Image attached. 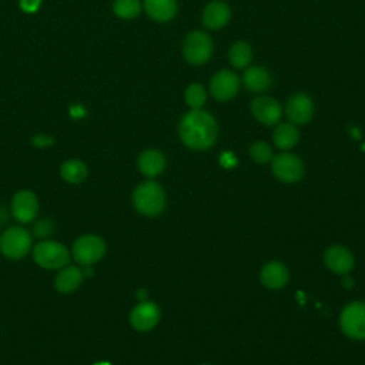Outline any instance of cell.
Here are the masks:
<instances>
[{"instance_id":"ac0fdd59","label":"cell","mask_w":365,"mask_h":365,"mask_svg":"<svg viewBox=\"0 0 365 365\" xmlns=\"http://www.w3.org/2000/svg\"><path fill=\"white\" fill-rule=\"evenodd\" d=\"M144 9L155 21H168L177 13L175 0H144Z\"/></svg>"},{"instance_id":"4dcf8cb0","label":"cell","mask_w":365,"mask_h":365,"mask_svg":"<svg viewBox=\"0 0 365 365\" xmlns=\"http://www.w3.org/2000/svg\"><path fill=\"white\" fill-rule=\"evenodd\" d=\"M221 164L225 167H232L235 165V157H232L231 153H224L221 155Z\"/></svg>"},{"instance_id":"44dd1931","label":"cell","mask_w":365,"mask_h":365,"mask_svg":"<svg viewBox=\"0 0 365 365\" xmlns=\"http://www.w3.org/2000/svg\"><path fill=\"white\" fill-rule=\"evenodd\" d=\"M87 167L80 160H67L60 167V175L64 181L70 184L83 182L87 177Z\"/></svg>"},{"instance_id":"ba28073f","label":"cell","mask_w":365,"mask_h":365,"mask_svg":"<svg viewBox=\"0 0 365 365\" xmlns=\"http://www.w3.org/2000/svg\"><path fill=\"white\" fill-rule=\"evenodd\" d=\"M342 331L354 339H365V302H352L341 314Z\"/></svg>"},{"instance_id":"30bf717a","label":"cell","mask_w":365,"mask_h":365,"mask_svg":"<svg viewBox=\"0 0 365 365\" xmlns=\"http://www.w3.org/2000/svg\"><path fill=\"white\" fill-rule=\"evenodd\" d=\"M238 88H240L238 76L230 70L218 71L211 78V83H210L211 94L220 101L232 98L238 93Z\"/></svg>"},{"instance_id":"3957f363","label":"cell","mask_w":365,"mask_h":365,"mask_svg":"<svg viewBox=\"0 0 365 365\" xmlns=\"http://www.w3.org/2000/svg\"><path fill=\"white\" fill-rule=\"evenodd\" d=\"M33 259L46 269H60L70 261L68 250L64 244L53 240H43L33 248Z\"/></svg>"},{"instance_id":"f546056e","label":"cell","mask_w":365,"mask_h":365,"mask_svg":"<svg viewBox=\"0 0 365 365\" xmlns=\"http://www.w3.org/2000/svg\"><path fill=\"white\" fill-rule=\"evenodd\" d=\"M86 110L83 108V106H80V104H76V106H71L70 107V115L73 117V118H81V117H84L86 115Z\"/></svg>"},{"instance_id":"cb8c5ba5","label":"cell","mask_w":365,"mask_h":365,"mask_svg":"<svg viewBox=\"0 0 365 365\" xmlns=\"http://www.w3.org/2000/svg\"><path fill=\"white\" fill-rule=\"evenodd\" d=\"M113 9L118 17L133 19L138 16L141 10V4H140V0H115Z\"/></svg>"},{"instance_id":"8fae6325","label":"cell","mask_w":365,"mask_h":365,"mask_svg":"<svg viewBox=\"0 0 365 365\" xmlns=\"http://www.w3.org/2000/svg\"><path fill=\"white\" fill-rule=\"evenodd\" d=\"M160 319V309L154 302L143 301L130 314L131 325L138 331H148L157 325Z\"/></svg>"},{"instance_id":"9c48e42d","label":"cell","mask_w":365,"mask_h":365,"mask_svg":"<svg viewBox=\"0 0 365 365\" xmlns=\"http://www.w3.org/2000/svg\"><path fill=\"white\" fill-rule=\"evenodd\" d=\"M272 171L284 182H295L304 174V164L295 154L284 153L272 160Z\"/></svg>"},{"instance_id":"277c9868","label":"cell","mask_w":365,"mask_h":365,"mask_svg":"<svg viewBox=\"0 0 365 365\" xmlns=\"http://www.w3.org/2000/svg\"><path fill=\"white\" fill-rule=\"evenodd\" d=\"M33 237L23 227H10L0 235V251L6 258L20 259L31 250Z\"/></svg>"},{"instance_id":"52a82bcc","label":"cell","mask_w":365,"mask_h":365,"mask_svg":"<svg viewBox=\"0 0 365 365\" xmlns=\"http://www.w3.org/2000/svg\"><path fill=\"white\" fill-rule=\"evenodd\" d=\"M10 212L13 218L21 224L33 222L38 212V200L30 190H20L11 200Z\"/></svg>"},{"instance_id":"484cf974","label":"cell","mask_w":365,"mask_h":365,"mask_svg":"<svg viewBox=\"0 0 365 365\" xmlns=\"http://www.w3.org/2000/svg\"><path fill=\"white\" fill-rule=\"evenodd\" d=\"M56 231V224L53 220L50 218H41V220H37L34 224H33V235L37 237V238H41V240H47L48 237H51Z\"/></svg>"},{"instance_id":"1f68e13d","label":"cell","mask_w":365,"mask_h":365,"mask_svg":"<svg viewBox=\"0 0 365 365\" xmlns=\"http://www.w3.org/2000/svg\"><path fill=\"white\" fill-rule=\"evenodd\" d=\"M7 220H9V211L3 205H0V225H4Z\"/></svg>"},{"instance_id":"9a60e30c","label":"cell","mask_w":365,"mask_h":365,"mask_svg":"<svg viewBox=\"0 0 365 365\" xmlns=\"http://www.w3.org/2000/svg\"><path fill=\"white\" fill-rule=\"evenodd\" d=\"M84 279V272L81 268L74 265H66L60 268L54 278V288L61 294H70L76 291Z\"/></svg>"},{"instance_id":"7c38bea8","label":"cell","mask_w":365,"mask_h":365,"mask_svg":"<svg viewBox=\"0 0 365 365\" xmlns=\"http://www.w3.org/2000/svg\"><path fill=\"white\" fill-rule=\"evenodd\" d=\"M251 110L254 117L265 125H274L281 118V106L271 97L255 98L251 104Z\"/></svg>"},{"instance_id":"7a4b0ae2","label":"cell","mask_w":365,"mask_h":365,"mask_svg":"<svg viewBox=\"0 0 365 365\" xmlns=\"http://www.w3.org/2000/svg\"><path fill=\"white\" fill-rule=\"evenodd\" d=\"M133 204L134 208L143 215H158L165 208V192L160 184L145 181L134 190Z\"/></svg>"},{"instance_id":"7402d4cb","label":"cell","mask_w":365,"mask_h":365,"mask_svg":"<svg viewBox=\"0 0 365 365\" xmlns=\"http://www.w3.org/2000/svg\"><path fill=\"white\" fill-rule=\"evenodd\" d=\"M299 140L298 130L291 124H279L274 131V143L282 150L292 148Z\"/></svg>"},{"instance_id":"d6a6232c","label":"cell","mask_w":365,"mask_h":365,"mask_svg":"<svg viewBox=\"0 0 365 365\" xmlns=\"http://www.w3.org/2000/svg\"><path fill=\"white\" fill-rule=\"evenodd\" d=\"M96 365H110V364H107V362H100V364H96Z\"/></svg>"},{"instance_id":"5b68a950","label":"cell","mask_w":365,"mask_h":365,"mask_svg":"<svg viewBox=\"0 0 365 365\" xmlns=\"http://www.w3.org/2000/svg\"><path fill=\"white\" fill-rule=\"evenodd\" d=\"M106 254V242L96 234H84L78 237L71 248L73 258L84 267L100 261Z\"/></svg>"},{"instance_id":"83f0119b","label":"cell","mask_w":365,"mask_h":365,"mask_svg":"<svg viewBox=\"0 0 365 365\" xmlns=\"http://www.w3.org/2000/svg\"><path fill=\"white\" fill-rule=\"evenodd\" d=\"M33 144L36 147H40V148H44V147H48L54 143V138L50 137V135H46V134H38L36 137H33Z\"/></svg>"},{"instance_id":"4fadbf2b","label":"cell","mask_w":365,"mask_h":365,"mask_svg":"<svg viewBox=\"0 0 365 365\" xmlns=\"http://www.w3.org/2000/svg\"><path fill=\"white\" fill-rule=\"evenodd\" d=\"M287 117L294 124H305L312 118L314 104L307 94H295L287 103Z\"/></svg>"},{"instance_id":"ffe728a7","label":"cell","mask_w":365,"mask_h":365,"mask_svg":"<svg viewBox=\"0 0 365 365\" xmlns=\"http://www.w3.org/2000/svg\"><path fill=\"white\" fill-rule=\"evenodd\" d=\"M244 83L248 90L261 93L271 84V76L264 67H250L244 73Z\"/></svg>"},{"instance_id":"6da1fadb","label":"cell","mask_w":365,"mask_h":365,"mask_svg":"<svg viewBox=\"0 0 365 365\" xmlns=\"http://www.w3.org/2000/svg\"><path fill=\"white\" fill-rule=\"evenodd\" d=\"M182 143L192 150H207L217 140V123L211 114L201 110L187 113L178 128Z\"/></svg>"},{"instance_id":"8992f818","label":"cell","mask_w":365,"mask_h":365,"mask_svg":"<svg viewBox=\"0 0 365 365\" xmlns=\"http://www.w3.org/2000/svg\"><path fill=\"white\" fill-rule=\"evenodd\" d=\"M212 53V40L204 31H192L184 41V57L192 64L205 63Z\"/></svg>"},{"instance_id":"603a6c76","label":"cell","mask_w":365,"mask_h":365,"mask_svg":"<svg viewBox=\"0 0 365 365\" xmlns=\"http://www.w3.org/2000/svg\"><path fill=\"white\" fill-rule=\"evenodd\" d=\"M252 58V51L248 43L238 41L230 48V63L237 68H244Z\"/></svg>"},{"instance_id":"2e32d148","label":"cell","mask_w":365,"mask_h":365,"mask_svg":"<svg viewBox=\"0 0 365 365\" xmlns=\"http://www.w3.org/2000/svg\"><path fill=\"white\" fill-rule=\"evenodd\" d=\"M230 16V7L224 1H212L205 7L202 13V21L208 29H220L228 23Z\"/></svg>"},{"instance_id":"5bb4252c","label":"cell","mask_w":365,"mask_h":365,"mask_svg":"<svg viewBox=\"0 0 365 365\" xmlns=\"http://www.w3.org/2000/svg\"><path fill=\"white\" fill-rule=\"evenodd\" d=\"M327 267L335 274H346L354 267V257L348 248L342 245H332L324 255Z\"/></svg>"},{"instance_id":"d6986e66","label":"cell","mask_w":365,"mask_h":365,"mask_svg":"<svg viewBox=\"0 0 365 365\" xmlns=\"http://www.w3.org/2000/svg\"><path fill=\"white\" fill-rule=\"evenodd\" d=\"M165 167L164 155L157 150H145L138 157V170L147 177L158 175Z\"/></svg>"},{"instance_id":"d4e9b609","label":"cell","mask_w":365,"mask_h":365,"mask_svg":"<svg viewBox=\"0 0 365 365\" xmlns=\"http://www.w3.org/2000/svg\"><path fill=\"white\" fill-rule=\"evenodd\" d=\"M205 98H207V96H205L204 87L201 84H191L185 90V101L194 110H200V107L205 103Z\"/></svg>"},{"instance_id":"4316f807","label":"cell","mask_w":365,"mask_h":365,"mask_svg":"<svg viewBox=\"0 0 365 365\" xmlns=\"http://www.w3.org/2000/svg\"><path fill=\"white\" fill-rule=\"evenodd\" d=\"M250 154L252 157L254 161L262 164V163H267L268 160H271L272 157V150L271 147L264 143V141H258V143H254L250 148Z\"/></svg>"},{"instance_id":"f1b7e54d","label":"cell","mask_w":365,"mask_h":365,"mask_svg":"<svg viewBox=\"0 0 365 365\" xmlns=\"http://www.w3.org/2000/svg\"><path fill=\"white\" fill-rule=\"evenodd\" d=\"M41 0H20V9L26 13H34L38 10Z\"/></svg>"},{"instance_id":"e0dca14e","label":"cell","mask_w":365,"mask_h":365,"mask_svg":"<svg viewBox=\"0 0 365 365\" xmlns=\"http://www.w3.org/2000/svg\"><path fill=\"white\" fill-rule=\"evenodd\" d=\"M261 281L267 288L278 289L282 288L288 281V271L281 262H269L261 271Z\"/></svg>"}]
</instances>
